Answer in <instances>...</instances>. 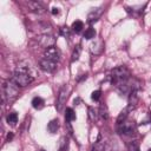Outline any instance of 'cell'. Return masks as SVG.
<instances>
[{
    "label": "cell",
    "instance_id": "20",
    "mask_svg": "<svg viewBox=\"0 0 151 151\" xmlns=\"http://www.w3.org/2000/svg\"><path fill=\"white\" fill-rule=\"evenodd\" d=\"M80 52H81L80 46H77V47L74 48L73 53H72V61H76V60L79 59V57H80Z\"/></svg>",
    "mask_w": 151,
    "mask_h": 151
},
{
    "label": "cell",
    "instance_id": "15",
    "mask_svg": "<svg viewBox=\"0 0 151 151\" xmlns=\"http://www.w3.org/2000/svg\"><path fill=\"white\" fill-rule=\"evenodd\" d=\"M83 28H84V24H83V21H80V20H76V21L72 24V29H73L74 32H77V33H79Z\"/></svg>",
    "mask_w": 151,
    "mask_h": 151
},
{
    "label": "cell",
    "instance_id": "17",
    "mask_svg": "<svg viewBox=\"0 0 151 151\" xmlns=\"http://www.w3.org/2000/svg\"><path fill=\"white\" fill-rule=\"evenodd\" d=\"M67 147H68V139L66 137H61L59 144V151H67Z\"/></svg>",
    "mask_w": 151,
    "mask_h": 151
},
{
    "label": "cell",
    "instance_id": "16",
    "mask_svg": "<svg viewBox=\"0 0 151 151\" xmlns=\"http://www.w3.org/2000/svg\"><path fill=\"white\" fill-rule=\"evenodd\" d=\"M7 123L9 124V125H15V123L18 122V114L15 113V112H12V113H9L8 116H7Z\"/></svg>",
    "mask_w": 151,
    "mask_h": 151
},
{
    "label": "cell",
    "instance_id": "1",
    "mask_svg": "<svg viewBox=\"0 0 151 151\" xmlns=\"http://www.w3.org/2000/svg\"><path fill=\"white\" fill-rule=\"evenodd\" d=\"M12 80L21 87L27 86L28 84H31L34 80V74L31 70L29 66H24V65H19L12 77Z\"/></svg>",
    "mask_w": 151,
    "mask_h": 151
},
{
    "label": "cell",
    "instance_id": "7",
    "mask_svg": "<svg viewBox=\"0 0 151 151\" xmlns=\"http://www.w3.org/2000/svg\"><path fill=\"white\" fill-rule=\"evenodd\" d=\"M39 67L44 72H53L57 68V63L55 61H52V60H48L46 58H42L39 61Z\"/></svg>",
    "mask_w": 151,
    "mask_h": 151
},
{
    "label": "cell",
    "instance_id": "22",
    "mask_svg": "<svg viewBox=\"0 0 151 151\" xmlns=\"http://www.w3.org/2000/svg\"><path fill=\"white\" fill-rule=\"evenodd\" d=\"M60 33L64 35V37H70V34H71V31H70V28L67 27V26H64V27H61L60 28Z\"/></svg>",
    "mask_w": 151,
    "mask_h": 151
},
{
    "label": "cell",
    "instance_id": "3",
    "mask_svg": "<svg viewBox=\"0 0 151 151\" xmlns=\"http://www.w3.org/2000/svg\"><path fill=\"white\" fill-rule=\"evenodd\" d=\"M111 78H112V84H114L118 87L119 85L124 84L130 79V72L125 66H118L112 70Z\"/></svg>",
    "mask_w": 151,
    "mask_h": 151
},
{
    "label": "cell",
    "instance_id": "11",
    "mask_svg": "<svg viewBox=\"0 0 151 151\" xmlns=\"http://www.w3.org/2000/svg\"><path fill=\"white\" fill-rule=\"evenodd\" d=\"M100 15H101V9H100V8H96V9H93V11L88 14L87 21H88L90 24H93V22L98 21V19L100 18Z\"/></svg>",
    "mask_w": 151,
    "mask_h": 151
},
{
    "label": "cell",
    "instance_id": "12",
    "mask_svg": "<svg viewBox=\"0 0 151 151\" xmlns=\"http://www.w3.org/2000/svg\"><path fill=\"white\" fill-rule=\"evenodd\" d=\"M58 129H59V120L58 119H52L47 125V130L51 133H55Z\"/></svg>",
    "mask_w": 151,
    "mask_h": 151
},
{
    "label": "cell",
    "instance_id": "21",
    "mask_svg": "<svg viewBox=\"0 0 151 151\" xmlns=\"http://www.w3.org/2000/svg\"><path fill=\"white\" fill-rule=\"evenodd\" d=\"M127 151H139V144L137 142H132L129 144Z\"/></svg>",
    "mask_w": 151,
    "mask_h": 151
},
{
    "label": "cell",
    "instance_id": "4",
    "mask_svg": "<svg viewBox=\"0 0 151 151\" xmlns=\"http://www.w3.org/2000/svg\"><path fill=\"white\" fill-rule=\"evenodd\" d=\"M118 131H119V133H123V134H126V136H131L136 131V124H134L133 120L125 119L124 122L118 124Z\"/></svg>",
    "mask_w": 151,
    "mask_h": 151
},
{
    "label": "cell",
    "instance_id": "19",
    "mask_svg": "<svg viewBox=\"0 0 151 151\" xmlns=\"http://www.w3.org/2000/svg\"><path fill=\"white\" fill-rule=\"evenodd\" d=\"M99 112H100L99 114H100V117H101L103 119H107V118H109V112H107V107H106L105 104H101Z\"/></svg>",
    "mask_w": 151,
    "mask_h": 151
},
{
    "label": "cell",
    "instance_id": "26",
    "mask_svg": "<svg viewBox=\"0 0 151 151\" xmlns=\"http://www.w3.org/2000/svg\"><path fill=\"white\" fill-rule=\"evenodd\" d=\"M12 138H13V133L11 132V133H8V134H7V142H9Z\"/></svg>",
    "mask_w": 151,
    "mask_h": 151
},
{
    "label": "cell",
    "instance_id": "9",
    "mask_svg": "<svg viewBox=\"0 0 151 151\" xmlns=\"http://www.w3.org/2000/svg\"><path fill=\"white\" fill-rule=\"evenodd\" d=\"M104 50V44L101 40H96L94 42L91 44V52L94 54H99L101 53Z\"/></svg>",
    "mask_w": 151,
    "mask_h": 151
},
{
    "label": "cell",
    "instance_id": "24",
    "mask_svg": "<svg viewBox=\"0 0 151 151\" xmlns=\"http://www.w3.org/2000/svg\"><path fill=\"white\" fill-rule=\"evenodd\" d=\"M88 112H90V117H91V119H94V118H96V114H94V111H93L92 107L88 109Z\"/></svg>",
    "mask_w": 151,
    "mask_h": 151
},
{
    "label": "cell",
    "instance_id": "27",
    "mask_svg": "<svg viewBox=\"0 0 151 151\" xmlns=\"http://www.w3.org/2000/svg\"><path fill=\"white\" fill-rule=\"evenodd\" d=\"M147 151H151V149H149V150H147Z\"/></svg>",
    "mask_w": 151,
    "mask_h": 151
},
{
    "label": "cell",
    "instance_id": "14",
    "mask_svg": "<svg viewBox=\"0 0 151 151\" xmlns=\"http://www.w3.org/2000/svg\"><path fill=\"white\" fill-rule=\"evenodd\" d=\"M74 119H76V113H74V111H73L71 107H67L66 111H65V120H66L67 123H70V122H72V120H74Z\"/></svg>",
    "mask_w": 151,
    "mask_h": 151
},
{
    "label": "cell",
    "instance_id": "6",
    "mask_svg": "<svg viewBox=\"0 0 151 151\" xmlns=\"http://www.w3.org/2000/svg\"><path fill=\"white\" fill-rule=\"evenodd\" d=\"M37 41H38V44L41 46V47H44V48H50V47H52L53 45H54V42H55V39L52 37V35H48V34H42V35H39L38 38H37Z\"/></svg>",
    "mask_w": 151,
    "mask_h": 151
},
{
    "label": "cell",
    "instance_id": "13",
    "mask_svg": "<svg viewBox=\"0 0 151 151\" xmlns=\"http://www.w3.org/2000/svg\"><path fill=\"white\" fill-rule=\"evenodd\" d=\"M32 106L35 109V110H40L44 107V99L40 98V97H34L32 99Z\"/></svg>",
    "mask_w": 151,
    "mask_h": 151
},
{
    "label": "cell",
    "instance_id": "23",
    "mask_svg": "<svg viewBox=\"0 0 151 151\" xmlns=\"http://www.w3.org/2000/svg\"><path fill=\"white\" fill-rule=\"evenodd\" d=\"M91 98H92V100H94V101H97V100H99V98H100V91H93L92 93H91Z\"/></svg>",
    "mask_w": 151,
    "mask_h": 151
},
{
    "label": "cell",
    "instance_id": "5",
    "mask_svg": "<svg viewBox=\"0 0 151 151\" xmlns=\"http://www.w3.org/2000/svg\"><path fill=\"white\" fill-rule=\"evenodd\" d=\"M66 100H67V87L66 86H63L59 91V94H58V99H57V104H55V107L59 112L63 111L65 104H66Z\"/></svg>",
    "mask_w": 151,
    "mask_h": 151
},
{
    "label": "cell",
    "instance_id": "25",
    "mask_svg": "<svg viewBox=\"0 0 151 151\" xmlns=\"http://www.w3.org/2000/svg\"><path fill=\"white\" fill-rule=\"evenodd\" d=\"M52 14H53V15H58V14H59V8L53 7V8H52Z\"/></svg>",
    "mask_w": 151,
    "mask_h": 151
},
{
    "label": "cell",
    "instance_id": "2",
    "mask_svg": "<svg viewBox=\"0 0 151 151\" xmlns=\"http://www.w3.org/2000/svg\"><path fill=\"white\" fill-rule=\"evenodd\" d=\"M18 87L19 86L12 79L6 80L4 83V86H2V98H4V100H7L8 103L13 101L19 94V88Z\"/></svg>",
    "mask_w": 151,
    "mask_h": 151
},
{
    "label": "cell",
    "instance_id": "10",
    "mask_svg": "<svg viewBox=\"0 0 151 151\" xmlns=\"http://www.w3.org/2000/svg\"><path fill=\"white\" fill-rule=\"evenodd\" d=\"M27 6H28V8H29V9H32L34 13H39V14H41V13H44V12H45L44 7H42L39 2H37V1H28Z\"/></svg>",
    "mask_w": 151,
    "mask_h": 151
},
{
    "label": "cell",
    "instance_id": "18",
    "mask_svg": "<svg viewBox=\"0 0 151 151\" xmlns=\"http://www.w3.org/2000/svg\"><path fill=\"white\" fill-rule=\"evenodd\" d=\"M96 37V31H94V28H92V27H88L86 31H85V33H84V38L85 39H93Z\"/></svg>",
    "mask_w": 151,
    "mask_h": 151
},
{
    "label": "cell",
    "instance_id": "8",
    "mask_svg": "<svg viewBox=\"0 0 151 151\" xmlns=\"http://www.w3.org/2000/svg\"><path fill=\"white\" fill-rule=\"evenodd\" d=\"M44 57H45L46 59H48V60H52V61H55V63H57V61L59 60L60 52H59V50H58L57 47L52 46V47L45 50V52H44Z\"/></svg>",
    "mask_w": 151,
    "mask_h": 151
}]
</instances>
